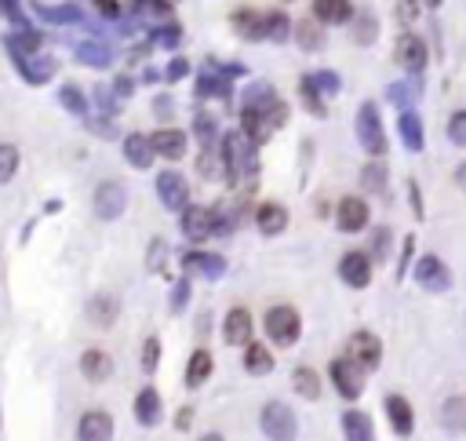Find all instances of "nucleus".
I'll return each mask as SVG.
<instances>
[{"mask_svg":"<svg viewBox=\"0 0 466 441\" xmlns=\"http://www.w3.org/2000/svg\"><path fill=\"white\" fill-rule=\"evenodd\" d=\"M256 139L248 135L244 128L223 135V168H230V183L233 186H252L256 175H259V150H256Z\"/></svg>","mask_w":466,"mask_h":441,"instance_id":"f257e3e1","label":"nucleus"},{"mask_svg":"<svg viewBox=\"0 0 466 441\" xmlns=\"http://www.w3.org/2000/svg\"><path fill=\"white\" fill-rule=\"evenodd\" d=\"M241 128L252 135L256 142H266L277 128H281L285 121H288V106L281 103V99H273V103H266V106H244V113H241Z\"/></svg>","mask_w":466,"mask_h":441,"instance_id":"f03ea898","label":"nucleus"},{"mask_svg":"<svg viewBox=\"0 0 466 441\" xmlns=\"http://www.w3.org/2000/svg\"><path fill=\"white\" fill-rule=\"evenodd\" d=\"M266 336L277 343V346H292L299 336H302V317L295 307H270L266 310Z\"/></svg>","mask_w":466,"mask_h":441,"instance_id":"7ed1b4c3","label":"nucleus"},{"mask_svg":"<svg viewBox=\"0 0 466 441\" xmlns=\"http://www.w3.org/2000/svg\"><path fill=\"white\" fill-rule=\"evenodd\" d=\"M357 139H361V146H364L371 157H383L386 154V132H383L379 106L376 103H364L357 110Z\"/></svg>","mask_w":466,"mask_h":441,"instance_id":"20e7f679","label":"nucleus"},{"mask_svg":"<svg viewBox=\"0 0 466 441\" xmlns=\"http://www.w3.org/2000/svg\"><path fill=\"white\" fill-rule=\"evenodd\" d=\"M259 427H263V434L273 437V441H288V437L299 434V430H295V416H292V408H288L285 401H266L263 413H259Z\"/></svg>","mask_w":466,"mask_h":441,"instance_id":"39448f33","label":"nucleus"},{"mask_svg":"<svg viewBox=\"0 0 466 441\" xmlns=\"http://www.w3.org/2000/svg\"><path fill=\"white\" fill-rule=\"evenodd\" d=\"M347 358H350L354 365H361L364 372L379 369V361H383V343H379V336H371V332H354V336L347 339Z\"/></svg>","mask_w":466,"mask_h":441,"instance_id":"423d86ee","label":"nucleus"},{"mask_svg":"<svg viewBox=\"0 0 466 441\" xmlns=\"http://www.w3.org/2000/svg\"><path fill=\"white\" fill-rule=\"evenodd\" d=\"M328 372H332L335 391L343 394L347 401H357V398H361V391H364V369H361V365H354L350 358H335Z\"/></svg>","mask_w":466,"mask_h":441,"instance_id":"0eeeda50","label":"nucleus"},{"mask_svg":"<svg viewBox=\"0 0 466 441\" xmlns=\"http://www.w3.org/2000/svg\"><path fill=\"white\" fill-rule=\"evenodd\" d=\"M11 63H15V70L22 73L26 84H48L55 77V70H58V63H55L51 55H44V51L19 55V58H11Z\"/></svg>","mask_w":466,"mask_h":441,"instance_id":"6e6552de","label":"nucleus"},{"mask_svg":"<svg viewBox=\"0 0 466 441\" xmlns=\"http://www.w3.org/2000/svg\"><path fill=\"white\" fill-rule=\"evenodd\" d=\"M157 197L168 212H182L186 204H190V183H186L179 171H161L157 175Z\"/></svg>","mask_w":466,"mask_h":441,"instance_id":"1a4fd4ad","label":"nucleus"},{"mask_svg":"<svg viewBox=\"0 0 466 441\" xmlns=\"http://www.w3.org/2000/svg\"><path fill=\"white\" fill-rule=\"evenodd\" d=\"M182 270L190 278H204V281H219L226 274V259L215 252H186L182 255Z\"/></svg>","mask_w":466,"mask_h":441,"instance_id":"9d476101","label":"nucleus"},{"mask_svg":"<svg viewBox=\"0 0 466 441\" xmlns=\"http://www.w3.org/2000/svg\"><path fill=\"white\" fill-rule=\"evenodd\" d=\"M124 209H128V194H124L120 183H103V186L95 190V216H99L103 223L120 219Z\"/></svg>","mask_w":466,"mask_h":441,"instance_id":"9b49d317","label":"nucleus"},{"mask_svg":"<svg viewBox=\"0 0 466 441\" xmlns=\"http://www.w3.org/2000/svg\"><path fill=\"white\" fill-rule=\"evenodd\" d=\"M416 281H419L426 292H448V288H452V274H448V267H445L438 255H423V259H419Z\"/></svg>","mask_w":466,"mask_h":441,"instance_id":"f8f14e48","label":"nucleus"},{"mask_svg":"<svg viewBox=\"0 0 466 441\" xmlns=\"http://www.w3.org/2000/svg\"><path fill=\"white\" fill-rule=\"evenodd\" d=\"M182 233L190 241L211 238V233H215V212L201 209V204H186V209H182Z\"/></svg>","mask_w":466,"mask_h":441,"instance_id":"ddd939ff","label":"nucleus"},{"mask_svg":"<svg viewBox=\"0 0 466 441\" xmlns=\"http://www.w3.org/2000/svg\"><path fill=\"white\" fill-rule=\"evenodd\" d=\"M339 278H343L350 288H368L371 285V259L368 252H347L339 259Z\"/></svg>","mask_w":466,"mask_h":441,"instance_id":"4468645a","label":"nucleus"},{"mask_svg":"<svg viewBox=\"0 0 466 441\" xmlns=\"http://www.w3.org/2000/svg\"><path fill=\"white\" fill-rule=\"evenodd\" d=\"M335 226L343 233H361L368 226V204L361 197H343L335 209Z\"/></svg>","mask_w":466,"mask_h":441,"instance_id":"2eb2a0df","label":"nucleus"},{"mask_svg":"<svg viewBox=\"0 0 466 441\" xmlns=\"http://www.w3.org/2000/svg\"><path fill=\"white\" fill-rule=\"evenodd\" d=\"M397 63H401V70H405V73L419 77V73L426 70V44H423L419 37L405 34V37L397 41Z\"/></svg>","mask_w":466,"mask_h":441,"instance_id":"dca6fc26","label":"nucleus"},{"mask_svg":"<svg viewBox=\"0 0 466 441\" xmlns=\"http://www.w3.org/2000/svg\"><path fill=\"white\" fill-rule=\"evenodd\" d=\"M386 416H390V427L397 437H412L416 430V413H412V405L401 398V394H390L386 398Z\"/></svg>","mask_w":466,"mask_h":441,"instance_id":"f3484780","label":"nucleus"},{"mask_svg":"<svg viewBox=\"0 0 466 441\" xmlns=\"http://www.w3.org/2000/svg\"><path fill=\"white\" fill-rule=\"evenodd\" d=\"M223 339L230 346H244L248 339H252V314H248L244 307H233L223 321Z\"/></svg>","mask_w":466,"mask_h":441,"instance_id":"a211bd4d","label":"nucleus"},{"mask_svg":"<svg viewBox=\"0 0 466 441\" xmlns=\"http://www.w3.org/2000/svg\"><path fill=\"white\" fill-rule=\"evenodd\" d=\"M80 372L88 384H106L110 372H113V358L106 354V350H84L80 354Z\"/></svg>","mask_w":466,"mask_h":441,"instance_id":"6ab92c4d","label":"nucleus"},{"mask_svg":"<svg viewBox=\"0 0 466 441\" xmlns=\"http://www.w3.org/2000/svg\"><path fill=\"white\" fill-rule=\"evenodd\" d=\"M77 437L80 441H110L113 437V420L110 413H84L77 423Z\"/></svg>","mask_w":466,"mask_h":441,"instance_id":"aec40b11","label":"nucleus"},{"mask_svg":"<svg viewBox=\"0 0 466 441\" xmlns=\"http://www.w3.org/2000/svg\"><path fill=\"white\" fill-rule=\"evenodd\" d=\"M149 142H153V154H161L168 161H179L186 154V132L179 128H161L157 135H149Z\"/></svg>","mask_w":466,"mask_h":441,"instance_id":"412c9836","label":"nucleus"},{"mask_svg":"<svg viewBox=\"0 0 466 441\" xmlns=\"http://www.w3.org/2000/svg\"><path fill=\"white\" fill-rule=\"evenodd\" d=\"M241 73V66H230L223 73H204L197 80V95L201 99H230V77Z\"/></svg>","mask_w":466,"mask_h":441,"instance_id":"4be33fe9","label":"nucleus"},{"mask_svg":"<svg viewBox=\"0 0 466 441\" xmlns=\"http://www.w3.org/2000/svg\"><path fill=\"white\" fill-rule=\"evenodd\" d=\"M124 157H128V164L132 168H149L153 164V142H149V135H142V132H132L128 139H124Z\"/></svg>","mask_w":466,"mask_h":441,"instance_id":"5701e85b","label":"nucleus"},{"mask_svg":"<svg viewBox=\"0 0 466 441\" xmlns=\"http://www.w3.org/2000/svg\"><path fill=\"white\" fill-rule=\"evenodd\" d=\"M441 427L448 434H466V398L462 394H452L445 405H441V413H438Z\"/></svg>","mask_w":466,"mask_h":441,"instance_id":"b1692460","label":"nucleus"},{"mask_svg":"<svg viewBox=\"0 0 466 441\" xmlns=\"http://www.w3.org/2000/svg\"><path fill=\"white\" fill-rule=\"evenodd\" d=\"M161 394L153 391V387H146V391H139V398H135V420L142 423V427H157L161 423Z\"/></svg>","mask_w":466,"mask_h":441,"instance_id":"393cba45","label":"nucleus"},{"mask_svg":"<svg viewBox=\"0 0 466 441\" xmlns=\"http://www.w3.org/2000/svg\"><path fill=\"white\" fill-rule=\"evenodd\" d=\"M350 15H354L350 0H314V19L325 26H343L350 22Z\"/></svg>","mask_w":466,"mask_h":441,"instance_id":"a878e982","label":"nucleus"},{"mask_svg":"<svg viewBox=\"0 0 466 441\" xmlns=\"http://www.w3.org/2000/svg\"><path fill=\"white\" fill-rule=\"evenodd\" d=\"M117 314H120V303H117L113 296H106V292L88 303V321H91L95 329H110L113 321H117Z\"/></svg>","mask_w":466,"mask_h":441,"instance_id":"bb28decb","label":"nucleus"},{"mask_svg":"<svg viewBox=\"0 0 466 441\" xmlns=\"http://www.w3.org/2000/svg\"><path fill=\"white\" fill-rule=\"evenodd\" d=\"M256 223H259V230H263V233H270V238H277V233H281V230L288 226V212L281 209V204L266 201V204H259Z\"/></svg>","mask_w":466,"mask_h":441,"instance_id":"cd10ccee","label":"nucleus"},{"mask_svg":"<svg viewBox=\"0 0 466 441\" xmlns=\"http://www.w3.org/2000/svg\"><path fill=\"white\" fill-rule=\"evenodd\" d=\"M211 369H215V361H211L208 350H204V346H201V350H194L190 365H186V387H190V391L204 387V384H208V376H211Z\"/></svg>","mask_w":466,"mask_h":441,"instance_id":"c85d7f7f","label":"nucleus"},{"mask_svg":"<svg viewBox=\"0 0 466 441\" xmlns=\"http://www.w3.org/2000/svg\"><path fill=\"white\" fill-rule=\"evenodd\" d=\"M343 434L350 441H371V437H376V430H371V416L357 413V408H347V413H343Z\"/></svg>","mask_w":466,"mask_h":441,"instance_id":"c756f323","label":"nucleus"},{"mask_svg":"<svg viewBox=\"0 0 466 441\" xmlns=\"http://www.w3.org/2000/svg\"><path fill=\"white\" fill-rule=\"evenodd\" d=\"M397 128H401V139H405L409 150H412V154H419V150H423V121H419V113L405 106V113H401Z\"/></svg>","mask_w":466,"mask_h":441,"instance_id":"7c9ffc66","label":"nucleus"},{"mask_svg":"<svg viewBox=\"0 0 466 441\" xmlns=\"http://www.w3.org/2000/svg\"><path fill=\"white\" fill-rule=\"evenodd\" d=\"M244 346H248L244 350V369L252 376H270L273 372V354H270V350L263 343H252V339H248Z\"/></svg>","mask_w":466,"mask_h":441,"instance_id":"2f4dec72","label":"nucleus"},{"mask_svg":"<svg viewBox=\"0 0 466 441\" xmlns=\"http://www.w3.org/2000/svg\"><path fill=\"white\" fill-rule=\"evenodd\" d=\"M292 387H295V394L299 398H306V401H321V372H314V369H295V376H292Z\"/></svg>","mask_w":466,"mask_h":441,"instance_id":"473e14b6","label":"nucleus"},{"mask_svg":"<svg viewBox=\"0 0 466 441\" xmlns=\"http://www.w3.org/2000/svg\"><path fill=\"white\" fill-rule=\"evenodd\" d=\"M77 63H84V66H91V70H106V66L113 63V51H110L106 44L84 41V44L77 48Z\"/></svg>","mask_w":466,"mask_h":441,"instance_id":"72a5a7b5","label":"nucleus"},{"mask_svg":"<svg viewBox=\"0 0 466 441\" xmlns=\"http://www.w3.org/2000/svg\"><path fill=\"white\" fill-rule=\"evenodd\" d=\"M230 22H233V29H237V34H241L244 41H263V37H266L263 15H259V11H237Z\"/></svg>","mask_w":466,"mask_h":441,"instance_id":"f704fd0d","label":"nucleus"},{"mask_svg":"<svg viewBox=\"0 0 466 441\" xmlns=\"http://www.w3.org/2000/svg\"><path fill=\"white\" fill-rule=\"evenodd\" d=\"M19 164H22V157H19L15 146L0 142V186H8V183L15 179V175H19Z\"/></svg>","mask_w":466,"mask_h":441,"instance_id":"c9c22d12","label":"nucleus"},{"mask_svg":"<svg viewBox=\"0 0 466 441\" xmlns=\"http://www.w3.org/2000/svg\"><path fill=\"white\" fill-rule=\"evenodd\" d=\"M263 29H266V41H288V37H292V22H288V15H281V11L263 15Z\"/></svg>","mask_w":466,"mask_h":441,"instance_id":"e433bc0d","label":"nucleus"},{"mask_svg":"<svg viewBox=\"0 0 466 441\" xmlns=\"http://www.w3.org/2000/svg\"><path fill=\"white\" fill-rule=\"evenodd\" d=\"M58 103H62V110L73 113V117H88V99H84L80 87H73V84L62 87V92H58Z\"/></svg>","mask_w":466,"mask_h":441,"instance_id":"4c0bfd02","label":"nucleus"},{"mask_svg":"<svg viewBox=\"0 0 466 441\" xmlns=\"http://www.w3.org/2000/svg\"><path fill=\"white\" fill-rule=\"evenodd\" d=\"M197 168H201L204 179H219V175H223V154L215 150V146H201V161H197Z\"/></svg>","mask_w":466,"mask_h":441,"instance_id":"58836bf2","label":"nucleus"},{"mask_svg":"<svg viewBox=\"0 0 466 441\" xmlns=\"http://www.w3.org/2000/svg\"><path fill=\"white\" fill-rule=\"evenodd\" d=\"M37 15H41L44 22H62V26H70V22H84V15H80L73 4H62V8H44V4H37Z\"/></svg>","mask_w":466,"mask_h":441,"instance_id":"ea45409f","label":"nucleus"},{"mask_svg":"<svg viewBox=\"0 0 466 441\" xmlns=\"http://www.w3.org/2000/svg\"><path fill=\"white\" fill-rule=\"evenodd\" d=\"M321 22H299L295 26V41L302 44V51H317L321 48Z\"/></svg>","mask_w":466,"mask_h":441,"instance_id":"a19ab883","label":"nucleus"},{"mask_svg":"<svg viewBox=\"0 0 466 441\" xmlns=\"http://www.w3.org/2000/svg\"><path fill=\"white\" fill-rule=\"evenodd\" d=\"M361 183H364V190H371V194H383V190H386V168H383V164H364Z\"/></svg>","mask_w":466,"mask_h":441,"instance_id":"79ce46f5","label":"nucleus"},{"mask_svg":"<svg viewBox=\"0 0 466 441\" xmlns=\"http://www.w3.org/2000/svg\"><path fill=\"white\" fill-rule=\"evenodd\" d=\"M354 37H357V44H371L379 37V22L371 19V15H357V22H354Z\"/></svg>","mask_w":466,"mask_h":441,"instance_id":"37998d69","label":"nucleus"},{"mask_svg":"<svg viewBox=\"0 0 466 441\" xmlns=\"http://www.w3.org/2000/svg\"><path fill=\"white\" fill-rule=\"evenodd\" d=\"M194 132H197V142L201 146H215V117H208V113H197V121H194Z\"/></svg>","mask_w":466,"mask_h":441,"instance_id":"c03bdc74","label":"nucleus"},{"mask_svg":"<svg viewBox=\"0 0 466 441\" xmlns=\"http://www.w3.org/2000/svg\"><path fill=\"white\" fill-rule=\"evenodd\" d=\"M153 41H157L161 48H175V44L182 41V29H179L175 22H168V19H164V22H161V29H153Z\"/></svg>","mask_w":466,"mask_h":441,"instance_id":"a18cd8bd","label":"nucleus"},{"mask_svg":"<svg viewBox=\"0 0 466 441\" xmlns=\"http://www.w3.org/2000/svg\"><path fill=\"white\" fill-rule=\"evenodd\" d=\"M277 95H273V87L270 84H252L244 92V106H266V103H273Z\"/></svg>","mask_w":466,"mask_h":441,"instance_id":"49530a36","label":"nucleus"},{"mask_svg":"<svg viewBox=\"0 0 466 441\" xmlns=\"http://www.w3.org/2000/svg\"><path fill=\"white\" fill-rule=\"evenodd\" d=\"M448 139H452L455 146H466V110H459L452 121H448Z\"/></svg>","mask_w":466,"mask_h":441,"instance_id":"de8ad7c7","label":"nucleus"},{"mask_svg":"<svg viewBox=\"0 0 466 441\" xmlns=\"http://www.w3.org/2000/svg\"><path fill=\"white\" fill-rule=\"evenodd\" d=\"M157 361H161V339H146V346H142V369L153 372V369H157Z\"/></svg>","mask_w":466,"mask_h":441,"instance_id":"09e8293b","label":"nucleus"},{"mask_svg":"<svg viewBox=\"0 0 466 441\" xmlns=\"http://www.w3.org/2000/svg\"><path fill=\"white\" fill-rule=\"evenodd\" d=\"M164 255H168V245L164 241H153L149 245V259H146V267L157 274V270H164Z\"/></svg>","mask_w":466,"mask_h":441,"instance_id":"8fccbe9b","label":"nucleus"},{"mask_svg":"<svg viewBox=\"0 0 466 441\" xmlns=\"http://www.w3.org/2000/svg\"><path fill=\"white\" fill-rule=\"evenodd\" d=\"M309 84H314L317 92H325V95H335L339 92V77L335 73H317V77H309Z\"/></svg>","mask_w":466,"mask_h":441,"instance_id":"3c124183","label":"nucleus"},{"mask_svg":"<svg viewBox=\"0 0 466 441\" xmlns=\"http://www.w3.org/2000/svg\"><path fill=\"white\" fill-rule=\"evenodd\" d=\"M186 300H190V281H179V285H175V292H172V307H175V310H182V307H186Z\"/></svg>","mask_w":466,"mask_h":441,"instance_id":"603ef678","label":"nucleus"},{"mask_svg":"<svg viewBox=\"0 0 466 441\" xmlns=\"http://www.w3.org/2000/svg\"><path fill=\"white\" fill-rule=\"evenodd\" d=\"M132 92H135V80H132V77H117V84H113V95H117V99H128Z\"/></svg>","mask_w":466,"mask_h":441,"instance_id":"864d4df0","label":"nucleus"},{"mask_svg":"<svg viewBox=\"0 0 466 441\" xmlns=\"http://www.w3.org/2000/svg\"><path fill=\"white\" fill-rule=\"evenodd\" d=\"M186 73H190V63H186V58H172V66H168V80H182Z\"/></svg>","mask_w":466,"mask_h":441,"instance_id":"5fc2aeb1","label":"nucleus"},{"mask_svg":"<svg viewBox=\"0 0 466 441\" xmlns=\"http://www.w3.org/2000/svg\"><path fill=\"white\" fill-rule=\"evenodd\" d=\"M95 8H99L106 19H117V15H120V4H117V0H95Z\"/></svg>","mask_w":466,"mask_h":441,"instance_id":"6e6d98bb","label":"nucleus"},{"mask_svg":"<svg viewBox=\"0 0 466 441\" xmlns=\"http://www.w3.org/2000/svg\"><path fill=\"white\" fill-rule=\"evenodd\" d=\"M153 113H157L161 121H168V117L175 113V110H172V99H157V103H153Z\"/></svg>","mask_w":466,"mask_h":441,"instance_id":"4d7b16f0","label":"nucleus"},{"mask_svg":"<svg viewBox=\"0 0 466 441\" xmlns=\"http://www.w3.org/2000/svg\"><path fill=\"white\" fill-rule=\"evenodd\" d=\"M386 245H390V233L383 230L379 238H376V252H379V259H386Z\"/></svg>","mask_w":466,"mask_h":441,"instance_id":"13d9d810","label":"nucleus"},{"mask_svg":"<svg viewBox=\"0 0 466 441\" xmlns=\"http://www.w3.org/2000/svg\"><path fill=\"white\" fill-rule=\"evenodd\" d=\"M455 186H459V190H466V164H459V168H455Z\"/></svg>","mask_w":466,"mask_h":441,"instance_id":"bf43d9fd","label":"nucleus"},{"mask_svg":"<svg viewBox=\"0 0 466 441\" xmlns=\"http://www.w3.org/2000/svg\"><path fill=\"white\" fill-rule=\"evenodd\" d=\"M190 416H194L190 408H182V413H179V430H186V427H190Z\"/></svg>","mask_w":466,"mask_h":441,"instance_id":"052dcab7","label":"nucleus"},{"mask_svg":"<svg viewBox=\"0 0 466 441\" xmlns=\"http://www.w3.org/2000/svg\"><path fill=\"white\" fill-rule=\"evenodd\" d=\"M423 8H441V0H419Z\"/></svg>","mask_w":466,"mask_h":441,"instance_id":"680f3d73","label":"nucleus"}]
</instances>
